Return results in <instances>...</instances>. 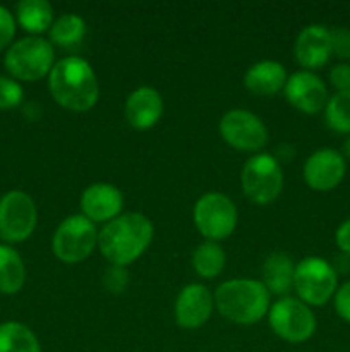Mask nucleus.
Here are the masks:
<instances>
[{"mask_svg":"<svg viewBox=\"0 0 350 352\" xmlns=\"http://www.w3.org/2000/svg\"><path fill=\"white\" fill-rule=\"evenodd\" d=\"M24 91L19 81L0 74V110H12L23 103Z\"/></svg>","mask_w":350,"mask_h":352,"instance_id":"nucleus-26","label":"nucleus"},{"mask_svg":"<svg viewBox=\"0 0 350 352\" xmlns=\"http://www.w3.org/2000/svg\"><path fill=\"white\" fill-rule=\"evenodd\" d=\"M295 60L307 71L321 69L331 57L329 30L323 24H309L299 33L294 45Z\"/></svg>","mask_w":350,"mask_h":352,"instance_id":"nucleus-15","label":"nucleus"},{"mask_svg":"<svg viewBox=\"0 0 350 352\" xmlns=\"http://www.w3.org/2000/svg\"><path fill=\"white\" fill-rule=\"evenodd\" d=\"M26 282V267L21 254L9 244H0V292L14 296Z\"/></svg>","mask_w":350,"mask_h":352,"instance_id":"nucleus-21","label":"nucleus"},{"mask_svg":"<svg viewBox=\"0 0 350 352\" xmlns=\"http://www.w3.org/2000/svg\"><path fill=\"white\" fill-rule=\"evenodd\" d=\"M36 222V205L27 192L12 189L0 198V239L9 246L30 239Z\"/></svg>","mask_w":350,"mask_h":352,"instance_id":"nucleus-9","label":"nucleus"},{"mask_svg":"<svg viewBox=\"0 0 350 352\" xmlns=\"http://www.w3.org/2000/svg\"><path fill=\"white\" fill-rule=\"evenodd\" d=\"M55 52L48 40L41 36H26L14 41L3 55V65L16 81L33 82L50 74Z\"/></svg>","mask_w":350,"mask_h":352,"instance_id":"nucleus-4","label":"nucleus"},{"mask_svg":"<svg viewBox=\"0 0 350 352\" xmlns=\"http://www.w3.org/2000/svg\"><path fill=\"white\" fill-rule=\"evenodd\" d=\"M333 305H335L336 315L343 322L350 323V280L336 289L335 296H333Z\"/></svg>","mask_w":350,"mask_h":352,"instance_id":"nucleus-30","label":"nucleus"},{"mask_svg":"<svg viewBox=\"0 0 350 352\" xmlns=\"http://www.w3.org/2000/svg\"><path fill=\"white\" fill-rule=\"evenodd\" d=\"M295 263L287 253H271L263 263V285L270 294L283 296L294 289Z\"/></svg>","mask_w":350,"mask_h":352,"instance_id":"nucleus-19","label":"nucleus"},{"mask_svg":"<svg viewBox=\"0 0 350 352\" xmlns=\"http://www.w3.org/2000/svg\"><path fill=\"white\" fill-rule=\"evenodd\" d=\"M194 223L208 241L226 239L237 226L235 205L222 192H206L194 205Z\"/></svg>","mask_w":350,"mask_h":352,"instance_id":"nucleus-10","label":"nucleus"},{"mask_svg":"<svg viewBox=\"0 0 350 352\" xmlns=\"http://www.w3.org/2000/svg\"><path fill=\"white\" fill-rule=\"evenodd\" d=\"M225 251L218 243L206 241L196 248L192 254V267L196 274L202 278H215L225 268Z\"/></svg>","mask_w":350,"mask_h":352,"instance_id":"nucleus-24","label":"nucleus"},{"mask_svg":"<svg viewBox=\"0 0 350 352\" xmlns=\"http://www.w3.org/2000/svg\"><path fill=\"white\" fill-rule=\"evenodd\" d=\"M343 158H350V134H347L345 141H343Z\"/></svg>","mask_w":350,"mask_h":352,"instance_id":"nucleus-34","label":"nucleus"},{"mask_svg":"<svg viewBox=\"0 0 350 352\" xmlns=\"http://www.w3.org/2000/svg\"><path fill=\"white\" fill-rule=\"evenodd\" d=\"M16 23L31 36L45 33L54 24V9L47 0H21L16 6Z\"/></svg>","mask_w":350,"mask_h":352,"instance_id":"nucleus-20","label":"nucleus"},{"mask_svg":"<svg viewBox=\"0 0 350 352\" xmlns=\"http://www.w3.org/2000/svg\"><path fill=\"white\" fill-rule=\"evenodd\" d=\"M0 352H41L33 330L19 322L0 323Z\"/></svg>","mask_w":350,"mask_h":352,"instance_id":"nucleus-22","label":"nucleus"},{"mask_svg":"<svg viewBox=\"0 0 350 352\" xmlns=\"http://www.w3.org/2000/svg\"><path fill=\"white\" fill-rule=\"evenodd\" d=\"M129 285V274L126 267L110 265L103 274V287L112 294H122Z\"/></svg>","mask_w":350,"mask_h":352,"instance_id":"nucleus-27","label":"nucleus"},{"mask_svg":"<svg viewBox=\"0 0 350 352\" xmlns=\"http://www.w3.org/2000/svg\"><path fill=\"white\" fill-rule=\"evenodd\" d=\"M335 243L343 254L350 256V219L345 220V222L336 229Z\"/></svg>","mask_w":350,"mask_h":352,"instance_id":"nucleus-32","label":"nucleus"},{"mask_svg":"<svg viewBox=\"0 0 350 352\" xmlns=\"http://www.w3.org/2000/svg\"><path fill=\"white\" fill-rule=\"evenodd\" d=\"M153 232V223L143 213H122L103 227L98 248L110 265L127 267L148 250Z\"/></svg>","mask_w":350,"mask_h":352,"instance_id":"nucleus-2","label":"nucleus"},{"mask_svg":"<svg viewBox=\"0 0 350 352\" xmlns=\"http://www.w3.org/2000/svg\"><path fill=\"white\" fill-rule=\"evenodd\" d=\"M98 244V232L84 215H71L62 220L51 239L54 254L67 265L84 261Z\"/></svg>","mask_w":350,"mask_h":352,"instance_id":"nucleus-7","label":"nucleus"},{"mask_svg":"<svg viewBox=\"0 0 350 352\" xmlns=\"http://www.w3.org/2000/svg\"><path fill=\"white\" fill-rule=\"evenodd\" d=\"M48 91L65 110L88 112L98 102V79L84 58L64 57L48 74Z\"/></svg>","mask_w":350,"mask_h":352,"instance_id":"nucleus-1","label":"nucleus"},{"mask_svg":"<svg viewBox=\"0 0 350 352\" xmlns=\"http://www.w3.org/2000/svg\"><path fill=\"white\" fill-rule=\"evenodd\" d=\"M223 141L239 151H257L268 143V129L263 120L249 110L235 109L220 120Z\"/></svg>","mask_w":350,"mask_h":352,"instance_id":"nucleus-11","label":"nucleus"},{"mask_svg":"<svg viewBox=\"0 0 350 352\" xmlns=\"http://www.w3.org/2000/svg\"><path fill=\"white\" fill-rule=\"evenodd\" d=\"M287 72L277 60H261L250 65L244 76V85L253 95L270 96L285 88Z\"/></svg>","mask_w":350,"mask_h":352,"instance_id":"nucleus-18","label":"nucleus"},{"mask_svg":"<svg viewBox=\"0 0 350 352\" xmlns=\"http://www.w3.org/2000/svg\"><path fill=\"white\" fill-rule=\"evenodd\" d=\"M124 196L119 188L106 182H96L84 189L81 195L82 215L95 222H106L117 219L122 212Z\"/></svg>","mask_w":350,"mask_h":352,"instance_id":"nucleus-16","label":"nucleus"},{"mask_svg":"<svg viewBox=\"0 0 350 352\" xmlns=\"http://www.w3.org/2000/svg\"><path fill=\"white\" fill-rule=\"evenodd\" d=\"M333 268H335L336 274H345V272L350 270V256H347V254H340L338 258H336V261L333 263Z\"/></svg>","mask_w":350,"mask_h":352,"instance_id":"nucleus-33","label":"nucleus"},{"mask_svg":"<svg viewBox=\"0 0 350 352\" xmlns=\"http://www.w3.org/2000/svg\"><path fill=\"white\" fill-rule=\"evenodd\" d=\"M329 82L336 93H350V64H336L329 71Z\"/></svg>","mask_w":350,"mask_h":352,"instance_id":"nucleus-31","label":"nucleus"},{"mask_svg":"<svg viewBox=\"0 0 350 352\" xmlns=\"http://www.w3.org/2000/svg\"><path fill=\"white\" fill-rule=\"evenodd\" d=\"M268 323L281 340L302 344L316 332V316L305 302L295 298H281L268 311Z\"/></svg>","mask_w":350,"mask_h":352,"instance_id":"nucleus-8","label":"nucleus"},{"mask_svg":"<svg viewBox=\"0 0 350 352\" xmlns=\"http://www.w3.org/2000/svg\"><path fill=\"white\" fill-rule=\"evenodd\" d=\"M294 289L309 308L325 306L338 289V274L325 258L307 256L295 265Z\"/></svg>","mask_w":350,"mask_h":352,"instance_id":"nucleus-5","label":"nucleus"},{"mask_svg":"<svg viewBox=\"0 0 350 352\" xmlns=\"http://www.w3.org/2000/svg\"><path fill=\"white\" fill-rule=\"evenodd\" d=\"M345 158L333 148L314 151L304 164V181L314 191H331L345 177Z\"/></svg>","mask_w":350,"mask_h":352,"instance_id":"nucleus-12","label":"nucleus"},{"mask_svg":"<svg viewBox=\"0 0 350 352\" xmlns=\"http://www.w3.org/2000/svg\"><path fill=\"white\" fill-rule=\"evenodd\" d=\"M240 184L247 198L256 205H270L283 188V172L277 158L266 153L250 157L240 172Z\"/></svg>","mask_w":350,"mask_h":352,"instance_id":"nucleus-6","label":"nucleus"},{"mask_svg":"<svg viewBox=\"0 0 350 352\" xmlns=\"http://www.w3.org/2000/svg\"><path fill=\"white\" fill-rule=\"evenodd\" d=\"M325 120L331 131L350 134V93H335L325 107Z\"/></svg>","mask_w":350,"mask_h":352,"instance_id":"nucleus-25","label":"nucleus"},{"mask_svg":"<svg viewBox=\"0 0 350 352\" xmlns=\"http://www.w3.org/2000/svg\"><path fill=\"white\" fill-rule=\"evenodd\" d=\"M215 306L223 318L237 325H253L270 311L271 294L263 282L253 278H233L218 285Z\"/></svg>","mask_w":350,"mask_h":352,"instance_id":"nucleus-3","label":"nucleus"},{"mask_svg":"<svg viewBox=\"0 0 350 352\" xmlns=\"http://www.w3.org/2000/svg\"><path fill=\"white\" fill-rule=\"evenodd\" d=\"M285 96L288 103L301 112L318 113L325 110L328 102V89L323 79L311 71L294 72L285 82Z\"/></svg>","mask_w":350,"mask_h":352,"instance_id":"nucleus-13","label":"nucleus"},{"mask_svg":"<svg viewBox=\"0 0 350 352\" xmlns=\"http://www.w3.org/2000/svg\"><path fill=\"white\" fill-rule=\"evenodd\" d=\"M331 38V54L342 60H350V30L345 26H336L329 30Z\"/></svg>","mask_w":350,"mask_h":352,"instance_id":"nucleus-28","label":"nucleus"},{"mask_svg":"<svg viewBox=\"0 0 350 352\" xmlns=\"http://www.w3.org/2000/svg\"><path fill=\"white\" fill-rule=\"evenodd\" d=\"M50 33V41L62 48L78 47L86 34V23L78 14H64L54 21Z\"/></svg>","mask_w":350,"mask_h":352,"instance_id":"nucleus-23","label":"nucleus"},{"mask_svg":"<svg viewBox=\"0 0 350 352\" xmlns=\"http://www.w3.org/2000/svg\"><path fill=\"white\" fill-rule=\"evenodd\" d=\"M16 17L7 7L0 6V52L7 50L16 36Z\"/></svg>","mask_w":350,"mask_h":352,"instance_id":"nucleus-29","label":"nucleus"},{"mask_svg":"<svg viewBox=\"0 0 350 352\" xmlns=\"http://www.w3.org/2000/svg\"><path fill=\"white\" fill-rule=\"evenodd\" d=\"M215 308V298L201 284H189L175 299V320L182 329L196 330L205 325Z\"/></svg>","mask_w":350,"mask_h":352,"instance_id":"nucleus-14","label":"nucleus"},{"mask_svg":"<svg viewBox=\"0 0 350 352\" xmlns=\"http://www.w3.org/2000/svg\"><path fill=\"white\" fill-rule=\"evenodd\" d=\"M161 116H163V98L151 86H141L127 96L126 119L134 129H151L156 126Z\"/></svg>","mask_w":350,"mask_h":352,"instance_id":"nucleus-17","label":"nucleus"}]
</instances>
